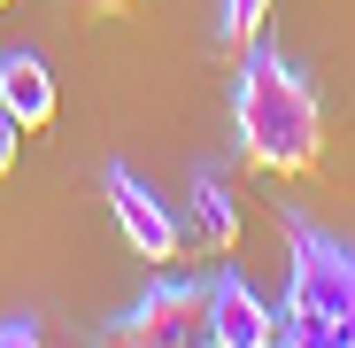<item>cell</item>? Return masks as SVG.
Masks as SVG:
<instances>
[{
  "instance_id": "cell-8",
  "label": "cell",
  "mask_w": 355,
  "mask_h": 348,
  "mask_svg": "<svg viewBox=\"0 0 355 348\" xmlns=\"http://www.w3.org/2000/svg\"><path fill=\"white\" fill-rule=\"evenodd\" d=\"M263 24H270V0H216V39L240 54V47H255L263 39Z\"/></svg>"
},
{
  "instance_id": "cell-9",
  "label": "cell",
  "mask_w": 355,
  "mask_h": 348,
  "mask_svg": "<svg viewBox=\"0 0 355 348\" xmlns=\"http://www.w3.org/2000/svg\"><path fill=\"white\" fill-rule=\"evenodd\" d=\"M16 147H24V124H16L8 108H0V179H8V170H16Z\"/></svg>"
},
{
  "instance_id": "cell-3",
  "label": "cell",
  "mask_w": 355,
  "mask_h": 348,
  "mask_svg": "<svg viewBox=\"0 0 355 348\" xmlns=\"http://www.w3.org/2000/svg\"><path fill=\"white\" fill-rule=\"evenodd\" d=\"M201 325H209V286H193V279H155L108 333L124 340V348H170V340H201Z\"/></svg>"
},
{
  "instance_id": "cell-2",
  "label": "cell",
  "mask_w": 355,
  "mask_h": 348,
  "mask_svg": "<svg viewBox=\"0 0 355 348\" xmlns=\"http://www.w3.org/2000/svg\"><path fill=\"white\" fill-rule=\"evenodd\" d=\"M278 232H286V317L270 325V340L293 348H355V240L309 224L293 201H278Z\"/></svg>"
},
{
  "instance_id": "cell-1",
  "label": "cell",
  "mask_w": 355,
  "mask_h": 348,
  "mask_svg": "<svg viewBox=\"0 0 355 348\" xmlns=\"http://www.w3.org/2000/svg\"><path fill=\"white\" fill-rule=\"evenodd\" d=\"M232 132H240V155L255 170H270V179L317 170V155H324V108H317L309 70L255 39L240 78H232Z\"/></svg>"
},
{
  "instance_id": "cell-6",
  "label": "cell",
  "mask_w": 355,
  "mask_h": 348,
  "mask_svg": "<svg viewBox=\"0 0 355 348\" xmlns=\"http://www.w3.org/2000/svg\"><path fill=\"white\" fill-rule=\"evenodd\" d=\"M0 108H8L24 132H46V124H54V70L39 63L31 47H8V54H0Z\"/></svg>"
},
{
  "instance_id": "cell-11",
  "label": "cell",
  "mask_w": 355,
  "mask_h": 348,
  "mask_svg": "<svg viewBox=\"0 0 355 348\" xmlns=\"http://www.w3.org/2000/svg\"><path fill=\"white\" fill-rule=\"evenodd\" d=\"M31 340H39L31 317H0V348H31Z\"/></svg>"
},
{
  "instance_id": "cell-5",
  "label": "cell",
  "mask_w": 355,
  "mask_h": 348,
  "mask_svg": "<svg viewBox=\"0 0 355 348\" xmlns=\"http://www.w3.org/2000/svg\"><path fill=\"white\" fill-rule=\"evenodd\" d=\"M270 325L278 317L255 302V286L240 271L209 279V325H201V340H216V348H270Z\"/></svg>"
},
{
  "instance_id": "cell-12",
  "label": "cell",
  "mask_w": 355,
  "mask_h": 348,
  "mask_svg": "<svg viewBox=\"0 0 355 348\" xmlns=\"http://www.w3.org/2000/svg\"><path fill=\"white\" fill-rule=\"evenodd\" d=\"M0 8H8V0H0Z\"/></svg>"
},
{
  "instance_id": "cell-4",
  "label": "cell",
  "mask_w": 355,
  "mask_h": 348,
  "mask_svg": "<svg viewBox=\"0 0 355 348\" xmlns=\"http://www.w3.org/2000/svg\"><path fill=\"white\" fill-rule=\"evenodd\" d=\"M108 209H116V232H124V248L139 256V263H178V248H186V232H178V217L162 209V194L155 186H139L124 163H108Z\"/></svg>"
},
{
  "instance_id": "cell-10",
  "label": "cell",
  "mask_w": 355,
  "mask_h": 348,
  "mask_svg": "<svg viewBox=\"0 0 355 348\" xmlns=\"http://www.w3.org/2000/svg\"><path fill=\"white\" fill-rule=\"evenodd\" d=\"M62 8H70V16H132L139 0H62Z\"/></svg>"
},
{
  "instance_id": "cell-7",
  "label": "cell",
  "mask_w": 355,
  "mask_h": 348,
  "mask_svg": "<svg viewBox=\"0 0 355 348\" xmlns=\"http://www.w3.org/2000/svg\"><path fill=\"white\" fill-rule=\"evenodd\" d=\"M193 240H201L209 256H232V248H240V201H232V186L216 179V170L193 179Z\"/></svg>"
}]
</instances>
